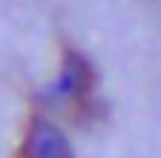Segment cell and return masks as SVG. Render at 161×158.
I'll return each mask as SVG.
<instances>
[{"label": "cell", "mask_w": 161, "mask_h": 158, "mask_svg": "<svg viewBox=\"0 0 161 158\" xmlns=\"http://www.w3.org/2000/svg\"><path fill=\"white\" fill-rule=\"evenodd\" d=\"M92 86H95V72L86 63V57H80L78 52H66L64 57V72H60V81L55 84V92L60 98H69L75 101L80 115H92L95 104H92Z\"/></svg>", "instance_id": "1"}, {"label": "cell", "mask_w": 161, "mask_h": 158, "mask_svg": "<svg viewBox=\"0 0 161 158\" xmlns=\"http://www.w3.org/2000/svg\"><path fill=\"white\" fill-rule=\"evenodd\" d=\"M17 158H72V147L66 141V135L49 118L35 115L29 121V127H26V135H23V144L17 150Z\"/></svg>", "instance_id": "2"}]
</instances>
